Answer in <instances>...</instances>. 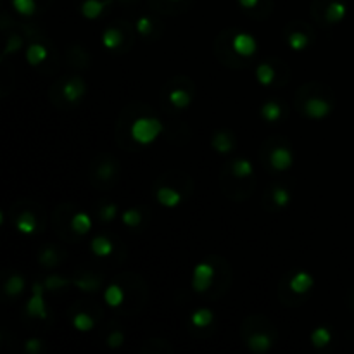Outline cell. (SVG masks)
Instances as JSON below:
<instances>
[{
    "label": "cell",
    "mask_w": 354,
    "mask_h": 354,
    "mask_svg": "<svg viewBox=\"0 0 354 354\" xmlns=\"http://www.w3.org/2000/svg\"><path fill=\"white\" fill-rule=\"evenodd\" d=\"M162 130H165V127H162V123L158 118L144 116L133 121L130 128V135L137 144L149 145L162 133Z\"/></svg>",
    "instance_id": "1"
},
{
    "label": "cell",
    "mask_w": 354,
    "mask_h": 354,
    "mask_svg": "<svg viewBox=\"0 0 354 354\" xmlns=\"http://www.w3.org/2000/svg\"><path fill=\"white\" fill-rule=\"evenodd\" d=\"M214 280V268L209 265V263H199L196 265L192 273V289L196 292L203 294L213 286Z\"/></svg>",
    "instance_id": "2"
},
{
    "label": "cell",
    "mask_w": 354,
    "mask_h": 354,
    "mask_svg": "<svg viewBox=\"0 0 354 354\" xmlns=\"http://www.w3.org/2000/svg\"><path fill=\"white\" fill-rule=\"evenodd\" d=\"M44 290L45 286L41 283H33L31 287V299L28 301L26 304V311L30 317L35 318H41L45 320L47 318V306H45V301H44Z\"/></svg>",
    "instance_id": "3"
},
{
    "label": "cell",
    "mask_w": 354,
    "mask_h": 354,
    "mask_svg": "<svg viewBox=\"0 0 354 354\" xmlns=\"http://www.w3.org/2000/svg\"><path fill=\"white\" fill-rule=\"evenodd\" d=\"M232 45H234L235 54L241 55V57H251V55H254L256 50H258V41H256V38L249 33L235 35Z\"/></svg>",
    "instance_id": "4"
},
{
    "label": "cell",
    "mask_w": 354,
    "mask_h": 354,
    "mask_svg": "<svg viewBox=\"0 0 354 354\" xmlns=\"http://www.w3.org/2000/svg\"><path fill=\"white\" fill-rule=\"evenodd\" d=\"M306 116L311 120H324L332 113V104L328 100L322 99V97H311L304 106Z\"/></svg>",
    "instance_id": "5"
},
{
    "label": "cell",
    "mask_w": 354,
    "mask_h": 354,
    "mask_svg": "<svg viewBox=\"0 0 354 354\" xmlns=\"http://www.w3.org/2000/svg\"><path fill=\"white\" fill-rule=\"evenodd\" d=\"M292 152L286 147H277L275 151L270 154V162H272V166L277 171H286V169H289L290 166H292Z\"/></svg>",
    "instance_id": "6"
},
{
    "label": "cell",
    "mask_w": 354,
    "mask_h": 354,
    "mask_svg": "<svg viewBox=\"0 0 354 354\" xmlns=\"http://www.w3.org/2000/svg\"><path fill=\"white\" fill-rule=\"evenodd\" d=\"M315 286V279L313 275H310L308 272H297L296 275L290 279V290L294 294H306L313 289Z\"/></svg>",
    "instance_id": "7"
},
{
    "label": "cell",
    "mask_w": 354,
    "mask_h": 354,
    "mask_svg": "<svg viewBox=\"0 0 354 354\" xmlns=\"http://www.w3.org/2000/svg\"><path fill=\"white\" fill-rule=\"evenodd\" d=\"M156 199H158V203L165 207H176L182 203V196H180L173 187H161V189H158Z\"/></svg>",
    "instance_id": "8"
},
{
    "label": "cell",
    "mask_w": 354,
    "mask_h": 354,
    "mask_svg": "<svg viewBox=\"0 0 354 354\" xmlns=\"http://www.w3.org/2000/svg\"><path fill=\"white\" fill-rule=\"evenodd\" d=\"M62 93H64V99L68 100V102H78V100L85 95V83L78 78L69 80L64 85V88H62Z\"/></svg>",
    "instance_id": "9"
},
{
    "label": "cell",
    "mask_w": 354,
    "mask_h": 354,
    "mask_svg": "<svg viewBox=\"0 0 354 354\" xmlns=\"http://www.w3.org/2000/svg\"><path fill=\"white\" fill-rule=\"evenodd\" d=\"M109 3L111 0H85L82 3V14L86 19H97Z\"/></svg>",
    "instance_id": "10"
},
{
    "label": "cell",
    "mask_w": 354,
    "mask_h": 354,
    "mask_svg": "<svg viewBox=\"0 0 354 354\" xmlns=\"http://www.w3.org/2000/svg\"><path fill=\"white\" fill-rule=\"evenodd\" d=\"M346 12H348V9H346V3L342 0H332L325 10V19L330 24H337L344 19Z\"/></svg>",
    "instance_id": "11"
},
{
    "label": "cell",
    "mask_w": 354,
    "mask_h": 354,
    "mask_svg": "<svg viewBox=\"0 0 354 354\" xmlns=\"http://www.w3.org/2000/svg\"><path fill=\"white\" fill-rule=\"evenodd\" d=\"M272 337L266 334H263V332H258V334H252L251 337H249L248 341V346L249 349H251L252 353H266L272 349Z\"/></svg>",
    "instance_id": "12"
},
{
    "label": "cell",
    "mask_w": 354,
    "mask_h": 354,
    "mask_svg": "<svg viewBox=\"0 0 354 354\" xmlns=\"http://www.w3.org/2000/svg\"><path fill=\"white\" fill-rule=\"evenodd\" d=\"M211 145H213L214 151L220 152V154H227V152H230L232 149H234V138H232L230 133H227V131H218L213 137Z\"/></svg>",
    "instance_id": "13"
},
{
    "label": "cell",
    "mask_w": 354,
    "mask_h": 354,
    "mask_svg": "<svg viewBox=\"0 0 354 354\" xmlns=\"http://www.w3.org/2000/svg\"><path fill=\"white\" fill-rule=\"evenodd\" d=\"M104 299H106L107 306H111V308L121 306L124 301L123 289H121L120 286H116V283H114V286H109L106 289V292H104Z\"/></svg>",
    "instance_id": "14"
},
{
    "label": "cell",
    "mask_w": 354,
    "mask_h": 354,
    "mask_svg": "<svg viewBox=\"0 0 354 354\" xmlns=\"http://www.w3.org/2000/svg\"><path fill=\"white\" fill-rule=\"evenodd\" d=\"M71 228L80 235L88 234L90 228H92V218L86 213H76L75 216L71 218Z\"/></svg>",
    "instance_id": "15"
},
{
    "label": "cell",
    "mask_w": 354,
    "mask_h": 354,
    "mask_svg": "<svg viewBox=\"0 0 354 354\" xmlns=\"http://www.w3.org/2000/svg\"><path fill=\"white\" fill-rule=\"evenodd\" d=\"M92 252L95 256H99V258H107L113 252V244H111V241L107 237L99 235V237H95L92 241Z\"/></svg>",
    "instance_id": "16"
},
{
    "label": "cell",
    "mask_w": 354,
    "mask_h": 354,
    "mask_svg": "<svg viewBox=\"0 0 354 354\" xmlns=\"http://www.w3.org/2000/svg\"><path fill=\"white\" fill-rule=\"evenodd\" d=\"M214 317H213V311L207 310V308H201V310L194 311L192 317H190V322H192L196 327L199 328H206L213 324Z\"/></svg>",
    "instance_id": "17"
},
{
    "label": "cell",
    "mask_w": 354,
    "mask_h": 354,
    "mask_svg": "<svg viewBox=\"0 0 354 354\" xmlns=\"http://www.w3.org/2000/svg\"><path fill=\"white\" fill-rule=\"evenodd\" d=\"M47 57V48L41 44H31L26 50V61L31 66H38L41 61H45Z\"/></svg>",
    "instance_id": "18"
},
{
    "label": "cell",
    "mask_w": 354,
    "mask_h": 354,
    "mask_svg": "<svg viewBox=\"0 0 354 354\" xmlns=\"http://www.w3.org/2000/svg\"><path fill=\"white\" fill-rule=\"evenodd\" d=\"M121 41H123V33H121L118 28H107V30L104 31V35H102L104 47H107L113 50V48L120 47Z\"/></svg>",
    "instance_id": "19"
},
{
    "label": "cell",
    "mask_w": 354,
    "mask_h": 354,
    "mask_svg": "<svg viewBox=\"0 0 354 354\" xmlns=\"http://www.w3.org/2000/svg\"><path fill=\"white\" fill-rule=\"evenodd\" d=\"M169 102L175 107H178V109H185V107H189V104L192 102V95L183 88L171 90V92H169Z\"/></svg>",
    "instance_id": "20"
},
{
    "label": "cell",
    "mask_w": 354,
    "mask_h": 354,
    "mask_svg": "<svg viewBox=\"0 0 354 354\" xmlns=\"http://www.w3.org/2000/svg\"><path fill=\"white\" fill-rule=\"evenodd\" d=\"M16 228L21 234H33V232L37 230V218L31 213H23L16 220Z\"/></svg>",
    "instance_id": "21"
},
{
    "label": "cell",
    "mask_w": 354,
    "mask_h": 354,
    "mask_svg": "<svg viewBox=\"0 0 354 354\" xmlns=\"http://www.w3.org/2000/svg\"><path fill=\"white\" fill-rule=\"evenodd\" d=\"M330 341H332V334L327 327L315 328L313 334H311V344L318 349L325 348L327 344H330Z\"/></svg>",
    "instance_id": "22"
},
{
    "label": "cell",
    "mask_w": 354,
    "mask_h": 354,
    "mask_svg": "<svg viewBox=\"0 0 354 354\" xmlns=\"http://www.w3.org/2000/svg\"><path fill=\"white\" fill-rule=\"evenodd\" d=\"M23 290H24V279L19 275H12L9 280H7L6 286H3V292L10 297L19 296Z\"/></svg>",
    "instance_id": "23"
},
{
    "label": "cell",
    "mask_w": 354,
    "mask_h": 354,
    "mask_svg": "<svg viewBox=\"0 0 354 354\" xmlns=\"http://www.w3.org/2000/svg\"><path fill=\"white\" fill-rule=\"evenodd\" d=\"M261 116L265 118L268 123H275L282 118V107L277 102H266L265 106L261 107Z\"/></svg>",
    "instance_id": "24"
},
{
    "label": "cell",
    "mask_w": 354,
    "mask_h": 354,
    "mask_svg": "<svg viewBox=\"0 0 354 354\" xmlns=\"http://www.w3.org/2000/svg\"><path fill=\"white\" fill-rule=\"evenodd\" d=\"M95 325L93 318L86 313H78L73 317V327L76 328L78 332H90Z\"/></svg>",
    "instance_id": "25"
},
{
    "label": "cell",
    "mask_w": 354,
    "mask_h": 354,
    "mask_svg": "<svg viewBox=\"0 0 354 354\" xmlns=\"http://www.w3.org/2000/svg\"><path fill=\"white\" fill-rule=\"evenodd\" d=\"M12 7L21 16H33L37 12V2L35 0H12Z\"/></svg>",
    "instance_id": "26"
},
{
    "label": "cell",
    "mask_w": 354,
    "mask_h": 354,
    "mask_svg": "<svg viewBox=\"0 0 354 354\" xmlns=\"http://www.w3.org/2000/svg\"><path fill=\"white\" fill-rule=\"evenodd\" d=\"M256 78L261 85H272L273 80H275V69L270 64H259L256 69Z\"/></svg>",
    "instance_id": "27"
},
{
    "label": "cell",
    "mask_w": 354,
    "mask_h": 354,
    "mask_svg": "<svg viewBox=\"0 0 354 354\" xmlns=\"http://www.w3.org/2000/svg\"><path fill=\"white\" fill-rule=\"evenodd\" d=\"M252 173H254V168H252L251 161H248V159H237L234 162V175L237 178H248Z\"/></svg>",
    "instance_id": "28"
},
{
    "label": "cell",
    "mask_w": 354,
    "mask_h": 354,
    "mask_svg": "<svg viewBox=\"0 0 354 354\" xmlns=\"http://www.w3.org/2000/svg\"><path fill=\"white\" fill-rule=\"evenodd\" d=\"M273 203H275L279 207L289 206L290 203L289 190L283 189V187H275V189H273Z\"/></svg>",
    "instance_id": "29"
},
{
    "label": "cell",
    "mask_w": 354,
    "mask_h": 354,
    "mask_svg": "<svg viewBox=\"0 0 354 354\" xmlns=\"http://www.w3.org/2000/svg\"><path fill=\"white\" fill-rule=\"evenodd\" d=\"M121 220H123V223L127 225V227H138V225H140V221H142V214H140V211L138 209H133V207H131V209H127L123 213V216H121Z\"/></svg>",
    "instance_id": "30"
},
{
    "label": "cell",
    "mask_w": 354,
    "mask_h": 354,
    "mask_svg": "<svg viewBox=\"0 0 354 354\" xmlns=\"http://www.w3.org/2000/svg\"><path fill=\"white\" fill-rule=\"evenodd\" d=\"M287 41H289L290 47L294 48V50H303V48H306L308 45V37L304 33H292L289 38H287Z\"/></svg>",
    "instance_id": "31"
},
{
    "label": "cell",
    "mask_w": 354,
    "mask_h": 354,
    "mask_svg": "<svg viewBox=\"0 0 354 354\" xmlns=\"http://www.w3.org/2000/svg\"><path fill=\"white\" fill-rule=\"evenodd\" d=\"M44 286H45V290H59V289H62V287L69 286V282H68V280L61 279V277L52 275V277H48L47 280H45Z\"/></svg>",
    "instance_id": "32"
},
{
    "label": "cell",
    "mask_w": 354,
    "mask_h": 354,
    "mask_svg": "<svg viewBox=\"0 0 354 354\" xmlns=\"http://www.w3.org/2000/svg\"><path fill=\"white\" fill-rule=\"evenodd\" d=\"M99 280L95 279H78L75 282V286L78 287V289L85 290V292H92V290L99 289Z\"/></svg>",
    "instance_id": "33"
},
{
    "label": "cell",
    "mask_w": 354,
    "mask_h": 354,
    "mask_svg": "<svg viewBox=\"0 0 354 354\" xmlns=\"http://www.w3.org/2000/svg\"><path fill=\"white\" fill-rule=\"evenodd\" d=\"M21 47H23V38H21L19 35H12V37H9V41H7V47L6 50H3V55L14 54V52L19 50Z\"/></svg>",
    "instance_id": "34"
},
{
    "label": "cell",
    "mask_w": 354,
    "mask_h": 354,
    "mask_svg": "<svg viewBox=\"0 0 354 354\" xmlns=\"http://www.w3.org/2000/svg\"><path fill=\"white\" fill-rule=\"evenodd\" d=\"M137 31L142 35V37H147V35H151V31H152V21L149 19L147 16L140 17V19L137 21Z\"/></svg>",
    "instance_id": "35"
},
{
    "label": "cell",
    "mask_w": 354,
    "mask_h": 354,
    "mask_svg": "<svg viewBox=\"0 0 354 354\" xmlns=\"http://www.w3.org/2000/svg\"><path fill=\"white\" fill-rule=\"evenodd\" d=\"M123 342H124V335H123V332H120V330L111 332L109 337H107V346H109V348H113V349L123 346Z\"/></svg>",
    "instance_id": "36"
},
{
    "label": "cell",
    "mask_w": 354,
    "mask_h": 354,
    "mask_svg": "<svg viewBox=\"0 0 354 354\" xmlns=\"http://www.w3.org/2000/svg\"><path fill=\"white\" fill-rule=\"evenodd\" d=\"M57 261V254H55L54 249H45L40 254V263L45 266H54Z\"/></svg>",
    "instance_id": "37"
},
{
    "label": "cell",
    "mask_w": 354,
    "mask_h": 354,
    "mask_svg": "<svg viewBox=\"0 0 354 354\" xmlns=\"http://www.w3.org/2000/svg\"><path fill=\"white\" fill-rule=\"evenodd\" d=\"M116 214H118V207L114 206V204H107V206H104L102 209H100V220L111 221L116 218Z\"/></svg>",
    "instance_id": "38"
},
{
    "label": "cell",
    "mask_w": 354,
    "mask_h": 354,
    "mask_svg": "<svg viewBox=\"0 0 354 354\" xmlns=\"http://www.w3.org/2000/svg\"><path fill=\"white\" fill-rule=\"evenodd\" d=\"M24 349H26L30 354H38L41 349V342L38 339H30V341L24 344Z\"/></svg>",
    "instance_id": "39"
},
{
    "label": "cell",
    "mask_w": 354,
    "mask_h": 354,
    "mask_svg": "<svg viewBox=\"0 0 354 354\" xmlns=\"http://www.w3.org/2000/svg\"><path fill=\"white\" fill-rule=\"evenodd\" d=\"M99 173H100V176H104V178H109V176L114 173V168L111 165H104L102 168L99 169Z\"/></svg>",
    "instance_id": "40"
},
{
    "label": "cell",
    "mask_w": 354,
    "mask_h": 354,
    "mask_svg": "<svg viewBox=\"0 0 354 354\" xmlns=\"http://www.w3.org/2000/svg\"><path fill=\"white\" fill-rule=\"evenodd\" d=\"M239 3H241L244 9H252V7L258 6L259 0H239Z\"/></svg>",
    "instance_id": "41"
},
{
    "label": "cell",
    "mask_w": 354,
    "mask_h": 354,
    "mask_svg": "<svg viewBox=\"0 0 354 354\" xmlns=\"http://www.w3.org/2000/svg\"><path fill=\"white\" fill-rule=\"evenodd\" d=\"M173 2H176V0H173Z\"/></svg>",
    "instance_id": "42"
}]
</instances>
